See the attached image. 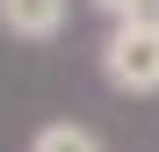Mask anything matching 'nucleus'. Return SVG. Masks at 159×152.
I'll list each match as a JSON object with an SVG mask.
<instances>
[{"label": "nucleus", "mask_w": 159, "mask_h": 152, "mask_svg": "<svg viewBox=\"0 0 159 152\" xmlns=\"http://www.w3.org/2000/svg\"><path fill=\"white\" fill-rule=\"evenodd\" d=\"M72 0H0V29L15 44H58Z\"/></svg>", "instance_id": "nucleus-2"}, {"label": "nucleus", "mask_w": 159, "mask_h": 152, "mask_svg": "<svg viewBox=\"0 0 159 152\" xmlns=\"http://www.w3.org/2000/svg\"><path fill=\"white\" fill-rule=\"evenodd\" d=\"M29 152H101V138L87 131V123H43V131L29 138Z\"/></svg>", "instance_id": "nucleus-3"}, {"label": "nucleus", "mask_w": 159, "mask_h": 152, "mask_svg": "<svg viewBox=\"0 0 159 152\" xmlns=\"http://www.w3.org/2000/svg\"><path fill=\"white\" fill-rule=\"evenodd\" d=\"M101 80L116 94H159V29L109 22V36H101Z\"/></svg>", "instance_id": "nucleus-1"}, {"label": "nucleus", "mask_w": 159, "mask_h": 152, "mask_svg": "<svg viewBox=\"0 0 159 152\" xmlns=\"http://www.w3.org/2000/svg\"><path fill=\"white\" fill-rule=\"evenodd\" d=\"M123 22H145V29H159V0H130V15Z\"/></svg>", "instance_id": "nucleus-4"}, {"label": "nucleus", "mask_w": 159, "mask_h": 152, "mask_svg": "<svg viewBox=\"0 0 159 152\" xmlns=\"http://www.w3.org/2000/svg\"><path fill=\"white\" fill-rule=\"evenodd\" d=\"M87 7H94V15H109V22H123V15H130V0H87Z\"/></svg>", "instance_id": "nucleus-5"}]
</instances>
